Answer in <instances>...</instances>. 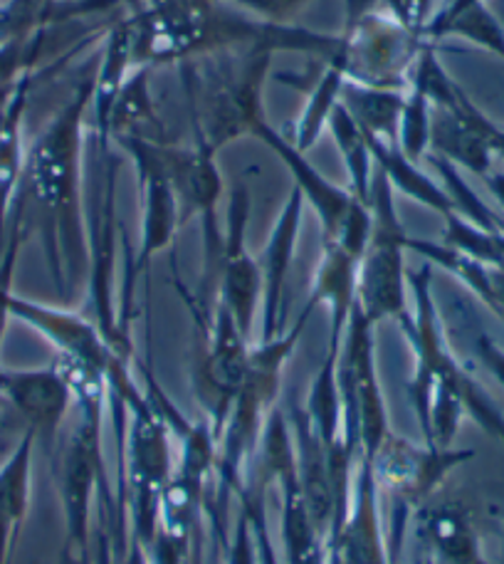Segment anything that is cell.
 <instances>
[{"label":"cell","instance_id":"obj_1","mask_svg":"<svg viewBox=\"0 0 504 564\" xmlns=\"http://www.w3.org/2000/svg\"><path fill=\"white\" fill-rule=\"evenodd\" d=\"M95 79L75 87L59 112L50 119L28 149L25 176L18 200L33 210L43 236L45 258L57 290L89 278V228L83 196L85 127L92 107Z\"/></svg>","mask_w":504,"mask_h":564},{"label":"cell","instance_id":"obj_2","mask_svg":"<svg viewBox=\"0 0 504 564\" xmlns=\"http://www.w3.org/2000/svg\"><path fill=\"white\" fill-rule=\"evenodd\" d=\"M413 310L398 319L413 351L408 399L416 411L423 441L430 446H452L460 423L470 416L490 438L504 446V414L485 387L452 355L446 325L432 297V268L426 263L408 273Z\"/></svg>","mask_w":504,"mask_h":564},{"label":"cell","instance_id":"obj_3","mask_svg":"<svg viewBox=\"0 0 504 564\" xmlns=\"http://www.w3.org/2000/svg\"><path fill=\"white\" fill-rule=\"evenodd\" d=\"M272 47H228L180 63L194 137L220 151L252 137L267 122L262 89L270 77Z\"/></svg>","mask_w":504,"mask_h":564},{"label":"cell","instance_id":"obj_4","mask_svg":"<svg viewBox=\"0 0 504 564\" xmlns=\"http://www.w3.org/2000/svg\"><path fill=\"white\" fill-rule=\"evenodd\" d=\"M309 315L311 310L305 307L289 329L265 341L258 339V345H252L250 349L245 381L218 436L216 473L220 488L228 496L230 492L240 496L248 486L250 466L258 458L267 423L277 411L275 406L282 389V371H285L287 359L295 355V347L302 332H305Z\"/></svg>","mask_w":504,"mask_h":564},{"label":"cell","instance_id":"obj_5","mask_svg":"<svg viewBox=\"0 0 504 564\" xmlns=\"http://www.w3.org/2000/svg\"><path fill=\"white\" fill-rule=\"evenodd\" d=\"M146 375V391H134L117 399L129 414L124 446V476L131 510V535L149 550L156 538L161 492L174 478V446H171V421L164 406V394Z\"/></svg>","mask_w":504,"mask_h":564},{"label":"cell","instance_id":"obj_6","mask_svg":"<svg viewBox=\"0 0 504 564\" xmlns=\"http://www.w3.org/2000/svg\"><path fill=\"white\" fill-rule=\"evenodd\" d=\"M371 226L359 258L357 307L371 325L401 319L408 312V230L403 228L388 178L376 169L369 194Z\"/></svg>","mask_w":504,"mask_h":564},{"label":"cell","instance_id":"obj_7","mask_svg":"<svg viewBox=\"0 0 504 564\" xmlns=\"http://www.w3.org/2000/svg\"><path fill=\"white\" fill-rule=\"evenodd\" d=\"M472 458H475V451L470 448H440L430 446L426 441L416 443L393 431L386 433V438L381 441V446L369 460L379 496H388L396 506L388 540L393 562L398 557L403 528L413 518V512L430 502L450 473Z\"/></svg>","mask_w":504,"mask_h":564},{"label":"cell","instance_id":"obj_8","mask_svg":"<svg viewBox=\"0 0 504 564\" xmlns=\"http://www.w3.org/2000/svg\"><path fill=\"white\" fill-rule=\"evenodd\" d=\"M178 292L184 295L190 315L196 317L200 329V357L194 369V389L206 411L208 426L213 429V436L218 441L220 429L228 419V411L233 406L240 387H243L248 375V361L252 341L243 329L238 327L235 317L230 310L216 297L213 310L188 295L184 282L178 280Z\"/></svg>","mask_w":504,"mask_h":564},{"label":"cell","instance_id":"obj_9","mask_svg":"<svg viewBox=\"0 0 504 564\" xmlns=\"http://www.w3.org/2000/svg\"><path fill=\"white\" fill-rule=\"evenodd\" d=\"M339 391L344 433L357 458H371L391 431L376 365V325L354 305L339 351Z\"/></svg>","mask_w":504,"mask_h":564},{"label":"cell","instance_id":"obj_10","mask_svg":"<svg viewBox=\"0 0 504 564\" xmlns=\"http://www.w3.org/2000/svg\"><path fill=\"white\" fill-rule=\"evenodd\" d=\"M255 139L262 141L295 178V188L305 198V206L315 210L319 220L325 246H337L361 258L371 226L369 204L357 198L347 186H337L335 181H329L317 166H311L307 154L295 149V144L270 122L258 129Z\"/></svg>","mask_w":504,"mask_h":564},{"label":"cell","instance_id":"obj_11","mask_svg":"<svg viewBox=\"0 0 504 564\" xmlns=\"http://www.w3.org/2000/svg\"><path fill=\"white\" fill-rule=\"evenodd\" d=\"M428 40L403 28L386 10L374 8L337 35V53L344 59L347 79L366 87L406 89L410 69Z\"/></svg>","mask_w":504,"mask_h":564},{"label":"cell","instance_id":"obj_12","mask_svg":"<svg viewBox=\"0 0 504 564\" xmlns=\"http://www.w3.org/2000/svg\"><path fill=\"white\" fill-rule=\"evenodd\" d=\"M112 144L122 149L131 159L136 169L139 188H141V234H139V250L136 258L129 260L127 270V288H124V310L129 307L131 290L136 285V278L146 273L151 260H154L161 250L171 246L176 238L178 228L186 224L184 214H180L178 198L171 188L168 178L161 169V161L156 156V139L149 137H122L114 139Z\"/></svg>","mask_w":504,"mask_h":564},{"label":"cell","instance_id":"obj_13","mask_svg":"<svg viewBox=\"0 0 504 564\" xmlns=\"http://www.w3.org/2000/svg\"><path fill=\"white\" fill-rule=\"evenodd\" d=\"M250 191L238 184L228 198L226 218H223V238L216 256L213 270L204 278L206 285L213 278L216 297L230 310L235 317L238 327L252 337V327L260 317V297H262V280L258 258L250 256L248 250V226H250Z\"/></svg>","mask_w":504,"mask_h":564},{"label":"cell","instance_id":"obj_14","mask_svg":"<svg viewBox=\"0 0 504 564\" xmlns=\"http://www.w3.org/2000/svg\"><path fill=\"white\" fill-rule=\"evenodd\" d=\"M10 315L37 332L55 349V359L99 369L109 379H112L119 367L129 365V359L119 357L109 347V341L105 339L102 329L97 327V322L87 319L75 310L45 305V302L30 300L13 292L10 295Z\"/></svg>","mask_w":504,"mask_h":564},{"label":"cell","instance_id":"obj_15","mask_svg":"<svg viewBox=\"0 0 504 564\" xmlns=\"http://www.w3.org/2000/svg\"><path fill=\"white\" fill-rule=\"evenodd\" d=\"M305 198L297 188L282 204L275 226L270 228L265 248L258 258L262 297H260V341L285 332V290L292 263H295L297 243L305 224Z\"/></svg>","mask_w":504,"mask_h":564},{"label":"cell","instance_id":"obj_16","mask_svg":"<svg viewBox=\"0 0 504 564\" xmlns=\"http://www.w3.org/2000/svg\"><path fill=\"white\" fill-rule=\"evenodd\" d=\"M0 399L23 419L37 443L53 438L75 409L73 387L55 361L37 369H8Z\"/></svg>","mask_w":504,"mask_h":564},{"label":"cell","instance_id":"obj_17","mask_svg":"<svg viewBox=\"0 0 504 564\" xmlns=\"http://www.w3.org/2000/svg\"><path fill=\"white\" fill-rule=\"evenodd\" d=\"M413 522L420 547L418 564H492L462 502H426L413 512Z\"/></svg>","mask_w":504,"mask_h":564},{"label":"cell","instance_id":"obj_18","mask_svg":"<svg viewBox=\"0 0 504 564\" xmlns=\"http://www.w3.org/2000/svg\"><path fill=\"white\" fill-rule=\"evenodd\" d=\"M134 69V30H131V18L124 15L107 28L102 63H99L97 73L92 75L95 93L89 115H92V129L99 151L112 149V141H109L107 134L109 115H112L117 97L122 93V87L127 85V79Z\"/></svg>","mask_w":504,"mask_h":564},{"label":"cell","instance_id":"obj_19","mask_svg":"<svg viewBox=\"0 0 504 564\" xmlns=\"http://www.w3.org/2000/svg\"><path fill=\"white\" fill-rule=\"evenodd\" d=\"M37 436L23 431L15 448L0 463V564H10L33 498V456Z\"/></svg>","mask_w":504,"mask_h":564},{"label":"cell","instance_id":"obj_20","mask_svg":"<svg viewBox=\"0 0 504 564\" xmlns=\"http://www.w3.org/2000/svg\"><path fill=\"white\" fill-rule=\"evenodd\" d=\"M357 278L359 258L337 246H325L315 285H311V295L305 307L315 310L317 305H327L331 322L329 349H341V341H344L351 312H354L357 305Z\"/></svg>","mask_w":504,"mask_h":564},{"label":"cell","instance_id":"obj_21","mask_svg":"<svg viewBox=\"0 0 504 564\" xmlns=\"http://www.w3.org/2000/svg\"><path fill=\"white\" fill-rule=\"evenodd\" d=\"M33 79H35L33 73L20 77L15 97H13V107H10L6 129L3 134H0V256H3L10 216H13L15 200L25 176L28 149H25L23 129H25V109H28L30 89H33Z\"/></svg>","mask_w":504,"mask_h":564},{"label":"cell","instance_id":"obj_22","mask_svg":"<svg viewBox=\"0 0 504 564\" xmlns=\"http://www.w3.org/2000/svg\"><path fill=\"white\" fill-rule=\"evenodd\" d=\"M344 85H347V67L335 45V53L321 63V73L315 79V85L309 87L307 102L302 107V115L295 122V127H292V134L287 137L292 144H295V149L302 151V154H307L311 147H317L321 134L327 132L331 112H335L337 105L341 102Z\"/></svg>","mask_w":504,"mask_h":564},{"label":"cell","instance_id":"obj_23","mask_svg":"<svg viewBox=\"0 0 504 564\" xmlns=\"http://www.w3.org/2000/svg\"><path fill=\"white\" fill-rule=\"evenodd\" d=\"M369 144H371V154H374L376 169L388 178L393 191L408 196L420 206L436 210V214L442 218L452 214V204H450V196L446 194V188H442L436 178H430L426 171L420 169V164H416V161H410L406 154H403L398 144H383V141H374V139H369Z\"/></svg>","mask_w":504,"mask_h":564},{"label":"cell","instance_id":"obj_24","mask_svg":"<svg viewBox=\"0 0 504 564\" xmlns=\"http://www.w3.org/2000/svg\"><path fill=\"white\" fill-rule=\"evenodd\" d=\"M403 93L406 89L366 87L347 79L344 93H341V105L349 109L369 139L383 141V144H398Z\"/></svg>","mask_w":504,"mask_h":564},{"label":"cell","instance_id":"obj_25","mask_svg":"<svg viewBox=\"0 0 504 564\" xmlns=\"http://www.w3.org/2000/svg\"><path fill=\"white\" fill-rule=\"evenodd\" d=\"M327 132L331 134V139H335L341 164H344L347 188L357 198L364 200V204H369L371 181H374L376 164H374V154H371V144H369V137L364 134V129L357 124V119L351 117L349 109L339 102L335 112H331Z\"/></svg>","mask_w":504,"mask_h":564},{"label":"cell","instance_id":"obj_26","mask_svg":"<svg viewBox=\"0 0 504 564\" xmlns=\"http://www.w3.org/2000/svg\"><path fill=\"white\" fill-rule=\"evenodd\" d=\"M423 37L432 45H438L442 37H458L504 59V25L487 8V3L472 6L446 20H432V23H428V28L423 30Z\"/></svg>","mask_w":504,"mask_h":564},{"label":"cell","instance_id":"obj_27","mask_svg":"<svg viewBox=\"0 0 504 564\" xmlns=\"http://www.w3.org/2000/svg\"><path fill=\"white\" fill-rule=\"evenodd\" d=\"M151 73L154 67L141 65L129 75L109 115V141L122 137H144V129L156 122L154 93H151Z\"/></svg>","mask_w":504,"mask_h":564},{"label":"cell","instance_id":"obj_28","mask_svg":"<svg viewBox=\"0 0 504 564\" xmlns=\"http://www.w3.org/2000/svg\"><path fill=\"white\" fill-rule=\"evenodd\" d=\"M430 129H432V102L418 85H408L403 93V109L398 122V149L410 161L420 164L423 156L430 151Z\"/></svg>","mask_w":504,"mask_h":564},{"label":"cell","instance_id":"obj_29","mask_svg":"<svg viewBox=\"0 0 504 564\" xmlns=\"http://www.w3.org/2000/svg\"><path fill=\"white\" fill-rule=\"evenodd\" d=\"M25 238H28V220H25L20 200H15L13 216H10V226H8L6 248H3V256H0V347H3L8 322L13 319V315H10V295L15 292L13 275H15V265L20 258V248H23ZM6 371H8V367L0 365V389H3Z\"/></svg>","mask_w":504,"mask_h":564},{"label":"cell","instance_id":"obj_30","mask_svg":"<svg viewBox=\"0 0 504 564\" xmlns=\"http://www.w3.org/2000/svg\"><path fill=\"white\" fill-rule=\"evenodd\" d=\"M442 0H379V8L386 10L391 18H396L403 28L423 35L430 18L436 15Z\"/></svg>","mask_w":504,"mask_h":564},{"label":"cell","instance_id":"obj_31","mask_svg":"<svg viewBox=\"0 0 504 564\" xmlns=\"http://www.w3.org/2000/svg\"><path fill=\"white\" fill-rule=\"evenodd\" d=\"M107 510H109V502L102 500V506H99V522L92 535V555H69V552H63V555H59V564H114V557H112L114 545H112V538H109Z\"/></svg>","mask_w":504,"mask_h":564},{"label":"cell","instance_id":"obj_32","mask_svg":"<svg viewBox=\"0 0 504 564\" xmlns=\"http://www.w3.org/2000/svg\"><path fill=\"white\" fill-rule=\"evenodd\" d=\"M226 3L270 23H287L302 6H307L305 0H226Z\"/></svg>","mask_w":504,"mask_h":564},{"label":"cell","instance_id":"obj_33","mask_svg":"<svg viewBox=\"0 0 504 564\" xmlns=\"http://www.w3.org/2000/svg\"><path fill=\"white\" fill-rule=\"evenodd\" d=\"M226 564H260L255 535H252V525H250V518L245 510L240 512L235 530H233V540L228 542Z\"/></svg>","mask_w":504,"mask_h":564},{"label":"cell","instance_id":"obj_34","mask_svg":"<svg viewBox=\"0 0 504 564\" xmlns=\"http://www.w3.org/2000/svg\"><path fill=\"white\" fill-rule=\"evenodd\" d=\"M472 347H475V355L482 361V367L504 387V347H500L485 332H480Z\"/></svg>","mask_w":504,"mask_h":564},{"label":"cell","instance_id":"obj_35","mask_svg":"<svg viewBox=\"0 0 504 564\" xmlns=\"http://www.w3.org/2000/svg\"><path fill=\"white\" fill-rule=\"evenodd\" d=\"M122 564H151L149 550L144 547V542L139 538L131 535L127 545L122 547Z\"/></svg>","mask_w":504,"mask_h":564},{"label":"cell","instance_id":"obj_36","mask_svg":"<svg viewBox=\"0 0 504 564\" xmlns=\"http://www.w3.org/2000/svg\"><path fill=\"white\" fill-rule=\"evenodd\" d=\"M18 83H20V79H10V83H0V134H3V129H6L10 107H13V97H15Z\"/></svg>","mask_w":504,"mask_h":564},{"label":"cell","instance_id":"obj_37","mask_svg":"<svg viewBox=\"0 0 504 564\" xmlns=\"http://www.w3.org/2000/svg\"><path fill=\"white\" fill-rule=\"evenodd\" d=\"M485 184H487V188H490V194L497 198V204H500L502 210H504V171H495V169H492L490 174L485 176Z\"/></svg>","mask_w":504,"mask_h":564},{"label":"cell","instance_id":"obj_38","mask_svg":"<svg viewBox=\"0 0 504 564\" xmlns=\"http://www.w3.org/2000/svg\"><path fill=\"white\" fill-rule=\"evenodd\" d=\"M497 564H504V538H502V557H500Z\"/></svg>","mask_w":504,"mask_h":564},{"label":"cell","instance_id":"obj_39","mask_svg":"<svg viewBox=\"0 0 504 564\" xmlns=\"http://www.w3.org/2000/svg\"><path fill=\"white\" fill-rule=\"evenodd\" d=\"M305 3H309V0H305Z\"/></svg>","mask_w":504,"mask_h":564}]
</instances>
